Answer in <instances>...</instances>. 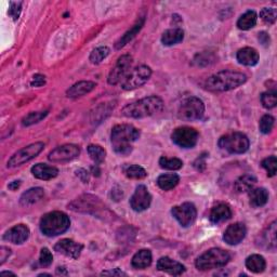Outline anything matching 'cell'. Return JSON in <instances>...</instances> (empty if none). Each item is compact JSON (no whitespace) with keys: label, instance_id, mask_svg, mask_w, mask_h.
I'll return each instance as SVG.
<instances>
[{"label":"cell","instance_id":"cell-12","mask_svg":"<svg viewBox=\"0 0 277 277\" xmlns=\"http://www.w3.org/2000/svg\"><path fill=\"white\" fill-rule=\"evenodd\" d=\"M132 65V57L128 54H125L118 59L115 66L108 74L107 82L109 85H117L122 83L125 77L128 75V70Z\"/></svg>","mask_w":277,"mask_h":277},{"label":"cell","instance_id":"cell-42","mask_svg":"<svg viewBox=\"0 0 277 277\" xmlns=\"http://www.w3.org/2000/svg\"><path fill=\"white\" fill-rule=\"evenodd\" d=\"M53 257L52 253L48 248H43L41 251V258H39V263L43 267H48L52 264Z\"/></svg>","mask_w":277,"mask_h":277},{"label":"cell","instance_id":"cell-18","mask_svg":"<svg viewBox=\"0 0 277 277\" xmlns=\"http://www.w3.org/2000/svg\"><path fill=\"white\" fill-rule=\"evenodd\" d=\"M157 268L162 272H166L170 275H181L185 272V266L178 262V261L172 260L169 257H163L157 262Z\"/></svg>","mask_w":277,"mask_h":277},{"label":"cell","instance_id":"cell-34","mask_svg":"<svg viewBox=\"0 0 277 277\" xmlns=\"http://www.w3.org/2000/svg\"><path fill=\"white\" fill-rule=\"evenodd\" d=\"M160 166L166 170H179L183 167V162L179 158H168L163 156L160 160Z\"/></svg>","mask_w":277,"mask_h":277},{"label":"cell","instance_id":"cell-31","mask_svg":"<svg viewBox=\"0 0 277 277\" xmlns=\"http://www.w3.org/2000/svg\"><path fill=\"white\" fill-rule=\"evenodd\" d=\"M258 15L255 11H247L244 13L242 17L237 21V27L242 30H248L252 27H255L257 24Z\"/></svg>","mask_w":277,"mask_h":277},{"label":"cell","instance_id":"cell-26","mask_svg":"<svg viewBox=\"0 0 277 277\" xmlns=\"http://www.w3.org/2000/svg\"><path fill=\"white\" fill-rule=\"evenodd\" d=\"M184 38V31L181 28H170L165 31L162 36V43L165 46H173L181 43Z\"/></svg>","mask_w":277,"mask_h":277},{"label":"cell","instance_id":"cell-22","mask_svg":"<svg viewBox=\"0 0 277 277\" xmlns=\"http://www.w3.org/2000/svg\"><path fill=\"white\" fill-rule=\"evenodd\" d=\"M236 58L237 61L245 66H255L259 62V53L256 49L246 47V48L239 50L236 54Z\"/></svg>","mask_w":277,"mask_h":277},{"label":"cell","instance_id":"cell-17","mask_svg":"<svg viewBox=\"0 0 277 277\" xmlns=\"http://www.w3.org/2000/svg\"><path fill=\"white\" fill-rule=\"evenodd\" d=\"M29 237V228L24 224H18L5 233L4 240L12 244H23Z\"/></svg>","mask_w":277,"mask_h":277},{"label":"cell","instance_id":"cell-27","mask_svg":"<svg viewBox=\"0 0 277 277\" xmlns=\"http://www.w3.org/2000/svg\"><path fill=\"white\" fill-rule=\"evenodd\" d=\"M257 183V178L252 175H244L236 180L234 188L237 193H246L251 191Z\"/></svg>","mask_w":277,"mask_h":277},{"label":"cell","instance_id":"cell-4","mask_svg":"<svg viewBox=\"0 0 277 277\" xmlns=\"http://www.w3.org/2000/svg\"><path fill=\"white\" fill-rule=\"evenodd\" d=\"M70 220L66 213L52 211L45 215L41 220V231L48 237H54L65 233L69 228Z\"/></svg>","mask_w":277,"mask_h":277},{"label":"cell","instance_id":"cell-51","mask_svg":"<svg viewBox=\"0 0 277 277\" xmlns=\"http://www.w3.org/2000/svg\"><path fill=\"white\" fill-rule=\"evenodd\" d=\"M2 275H14L12 272H2Z\"/></svg>","mask_w":277,"mask_h":277},{"label":"cell","instance_id":"cell-2","mask_svg":"<svg viewBox=\"0 0 277 277\" xmlns=\"http://www.w3.org/2000/svg\"><path fill=\"white\" fill-rule=\"evenodd\" d=\"M247 82V76L233 70H222L206 79L205 88L212 92H224L239 88Z\"/></svg>","mask_w":277,"mask_h":277},{"label":"cell","instance_id":"cell-40","mask_svg":"<svg viewBox=\"0 0 277 277\" xmlns=\"http://www.w3.org/2000/svg\"><path fill=\"white\" fill-rule=\"evenodd\" d=\"M274 124H275V120H274L273 116L268 115V114L264 115L260 120V124H259L260 131L262 133H264V134H268L273 130Z\"/></svg>","mask_w":277,"mask_h":277},{"label":"cell","instance_id":"cell-16","mask_svg":"<svg viewBox=\"0 0 277 277\" xmlns=\"http://www.w3.org/2000/svg\"><path fill=\"white\" fill-rule=\"evenodd\" d=\"M84 246L82 244H78L72 240H62L54 246V250L62 253L70 259H78L83 251Z\"/></svg>","mask_w":277,"mask_h":277},{"label":"cell","instance_id":"cell-43","mask_svg":"<svg viewBox=\"0 0 277 277\" xmlns=\"http://www.w3.org/2000/svg\"><path fill=\"white\" fill-rule=\"evenodd\" d=\"M21 11H22V3H17V2L10 3L9 15L14 21H17L20 18Z\"/></svg>","mask_w":277,"mask_h":277},{"label":"cell","instance_id":"cell-33","mask_svg":"<svg viewBox=\"0 0 277 277\" xmlns=\"http://www.w3.org/2000/svg\"><path fill=\"white\" fill-rule=\"evenodd\" d=\"M87 149H88V154H89L90 158L97 165H100V164H102L103 162L105 161L106 152H105V149L103 148L102 146L96 145V144H91V145L88 146V148H87Z\"/></svg>","mask_w":277,"mask_h":277},{"label":"cell","instance_id":"cell-36","mask_svg":"<svg viewBox=\"0 0 277 277\" xmlns=\"http://www.w3.org/2000/svg\"><path fill=\"white\" fill-rule=\"evenodd\" d=\"M125 173L128 178L137 179V180L144 179L147 176V172L145 171V169L142 168L139 165L128 166V167L125 169Z\"/></svg>","mask_w":277,"mask_h":277},{"label":"cell","instance_id":"cell-7","mask_svg":"<svg viewBox=\"0 0 277 277\" xmlns=\"http://www.w3.org/2000/svg\"><path fill=\"white\" fill-rule=\"evenodd\" d=\"M205 114V104L204 102L196 97L186 98L178 110V116L180 120L186 122H193L202 120Z\"/></svg>","mask_w":277,"mask_h":277},{"label":"cell","instance_id":"cell-30","mask_svg":"<svg viewBox=\"0 0 277 277\" xmlns=\"http://www.w3.org/2000/svg\"><path fill=\"white\" fill-rule=\"evenodd\" d=\"M246 267L250 272L259 274L265 270L266 262L262 256L252 255L246 259Z\"/></svg>","mask_w":277,"mask_h":277},{"label":"cell","instance_id":"cell-8","mask_svg":"<svg viewBox=\"0 0 277 277\" xmlns=\"http://www.w3.org/2000/svg\"><path fill=\"white\" fill-rule=\"evenodd\" d=\"M45 147V144L42 142H36V143L29 144L25 147H23L20 151H18L15 154L12 155V157L8 162V167L9 168H15L19 166L24 165L25 163H28L29 161L34 160L39 154L43 152Z\"/></svg>","mask_w":277,"mask_h":277},{"label":"cell","instance_id":"cell-47","mask_svg":"<svg viewBox=\"0 0 277 277\" xmlns=\"http://www.w3.org/2000/svg\"><path fill=\"white\" fill-rule=\"evenodd\" d=\"M76 173H77V176L85 182V183H88L89 175H88V172H87L85 169H78L76 171Z\"/></svg>","mask_w":277,"mask_h":277},{"label":"cell","instance_id":"cell-50","mask_svg":"<svg viewBox=\"0 0 277 277\" xmlns=\"http://www.w3.org/2000/svg\"><path fill=\"white\" fill-rule=\"evenodd\" d=\"M21 185V181H13L12 183L9 184V188L12 189V191H15V189L19 188Z\"/></svg>","mask_w":277,"mask_h":277},{"label":"cell","instance_id":"cell-45","mask_svg":"<svg viewBox=\"0 0 277 277\" xmlns=\"http://www.w3.org/2000/svg\"><path fill=\"white\" fill-rule=\"evenodd\" d=\"M11 255V250L7 247H2L0 248V260H2V264L5 263V261L9 258Z\"/></svg>","mask_w":277,"mask_h":277},{"label":"cell","instance_id":"cell-44","mask_svg":"<svg viewBox=\"0 0 277 277\" xmlns=\"http://www.w3.org/2000/svg\"><path fill=\"white\" fill-rule=\"evenodd\" d=\"M46 84V77L42 74L34 75L33 79L30 82L31 87H43Z\"/></svg>","mask_w":277,"mask_h":277},{"label":"cell","instance_id":"cell-1","mask_svg":"<svg viewBox=\"0 0 277 277\" xmlns=\"http://www.w3.org/2000/svg\"><path fill=\"white\" fill-rule=\"evenodd\" d=\"M140 138V130L132 125H116L110 134L112 145L116 154L127 156L132 152V143Z\"/></svg>","mask_w":277,"mask_h":277},{"label":"cell","instance_id":"cell-5","mask_svg":"<svg viewBox=\"0 0 277 277\" xmlns=\"http://www.w3.org/2000/svg\"><path fill=\"white\" fill-rule=\"evenodd\" d=\"M229 260L231 256L227 251L220 248H212L197 258L195 265L201 271H209L225 266Z\"/></svg>","mask_w":277,"mask_h":277},{"label":"cell","instance_id":"cell-48","mask_svg":"<svg viewBox=\"0 0 277 277\" xmlns=\"http://www.w3.org/2000/svg\"><path fill=\"white\" fill-rule=\"evenodd\" d=\"M194 166H195V168L199 171H204L205 168H206V162H205V160H203L202 157H199V158H197V161L195 162Z\"/></svg>","mask_w":277,"mask_h":277},{"label":"cell","instance_id":"cell-41","mask_svg":"<svg viewBox=\"0 0 277 277\" xmlns=\"http://www.w3.org/2000/svg\"><path fill=\"white\" fill-rule=\"evenodd\" d=\"M261 165H262V167L266 170L268 177H274L276 175L277 160L275 156H270L265 158V160H263L262 163H261Z\"/></svg>","mask_w":277,"mask_h":277},{"label":"cell","instance_id":"cell-37","mask_svg":"<svg viewBox=\"0 0 277 277\" xmlns=\"http://www.w3.org/2000/svg\"><path fill=\"white\" fill-rule=\"evenodd\" d=\"M261 103L266 109H272L277 104V94L276 90H268L261 96Z\"/></svg>","mask_w":277,"mask_h":277},{"label":"cell","instance_id":"cell-23","mask_svg":"<svg viewBox=\"0 0 277 277\" xmlns=\"http://www.w3.org/2000/svg\"><path fill=\"white\" fill-rule=\"evenodd\" d=\"M152 260L153 257L151 250L142 249L133 256L131 264L134 268H137V270H144V268L152 264Z\"/></svg>","mask_w":277,"mask_h":277},{"label":"cell","instance_id":"cell-19","mask_svg":"<svg viewBox=\"0 0 277 277\" xmlns=\"http://www.w3.org/2000/svg\"><path fill=\"white\" fill-rule=\"evenodd\" d=\"M31 173H33L35 178L39 180L48 181L58 177L59 170L58 168L53 167V166H49L47 164H37L31 168Z\"/></svg>","mask_w":277,"mask_h":277},{"label":"cell","instance_id":"cell-11","mask_svg":"<svg viewBox=\"0 0 277 277\" xmlns=\"http://www.w3.org/2000/svg\"><path fill=\"white\" fill-rule=\"evenodd\" d=\"M172 216L183 227L191 226L196 220L197 210L192 203H184L179 206H175L171 209Z\"/></svg>","mask_w":277,"mask_h":277},{"label":"cell","instance_id":"cell-49","mask_svg":"<svg viewBox=\"0 0 277 277\" xmlns=\"http://www.w3.org/2000/svg\"><path fill=\"white\" fill-rule=\"evenodd\" d=\"M102 275H126V273H124L123 271H120L118 268H116L115 271H109V272H103Z\"/></svg>","mask_w":277,"mask_h":277},{"label":"cell","instance_id":"cell-10","mask_svg":"<svg viewBox=\"0 0 277 277\" xmlns=\"http://www.w3.org/2000/svg\"><path fill=\"white\" fill-rule=\"evenodd\" d=\"M200 134L191 127H179L171 134V140L176 145L182 148H192L197 144Z\"/></svg>","mask_w":277,"mask_h":277},{"label":"cell","instance_id":"cell-29","mask_svg":"<svg viewBox=\"0 0 277 277\" xmlns=\"http://www.w3.org/2000/svg\"><path fill=\"white\" fill-rule=\"evenodd\" d=\"M180 182V177L177 173H166L162 175L157 179V185L160 186L164 191H170V189L175 188Z\"/></svg>","mask_w":277,"mask_h":277},{"label":"cell","instance_id":"cell-13","mask_svg":"<svg viewBox=\"0 0 277 277\" xmlns=\"http://www.w3.org/2000/svg\"><path fill=\"white\" fill-rule=\"evenodd\" d=\"M81 154V148L75 144H64L54 148L48 155V160L54 164L73 161Z\"/></svg>","mask_w":277,"mask_h":277},{"label":"cell","instance_id":"cell-32","mask_svg":"<svg viewBox=\"0 0 277 277\" xmlns=\"http://www.w3.org/2000/svg\"><path fill=\"white\" fill-rule=\"evenodd\" d=\"M143 24H144V19H142V20H141L140 22H138L137 24L134 25L130 30L127 31V33L120 39V41H118V42L116 43L115 48H116L117 50H120V49L123 48V47H125L127 44H128L129 42H131L132 39H133L134 37H136V35H137V34L139 33V31L141 30V28H142V26H143Z\"/></svg>","mask_w":277,"mask_h":277},{"label":"cell","instance_id":"cell-21","mask_svg":"<svg viewBox=\"0 0 277 277\" xmlns=\"http://www.w3.org/2000/svg\"><path fill=\"white\" fill-rule=\"evenodd\" d=\"M96 87H97V84L90 81L79 82L70 87V88L66 91V96L68 98L83 97V96H86V94L90 93L94 88H96Z\"/></svg>","mask_w":277,"mask_h":277},{"label":"cell","instance_id":"cell-38","mask_svg":"<svg viewBox=\"0 0 277 277\" xmlns=\"http://www.w3.org/2000/svg\"><path fill=\"white\" fill-rule=\"evenodd\" d=\"M260 18L265 23V24L272 25L276 21L277 11L276 9H274V8H263V9L260 11Z\"/></svg>","mask_w":277,"mask_h":277},{"label":"cell","instance_id":"cell-14","mask_svg":"<svg viewBox=\"0 0 277 277\" xmlns=\"http://www.w3.org/2000/svg\"><path fill=\"white\" fill-rule=\"evenodd\" d=\"M151 203L152 196L149 194L147 187L145 185H139L130 200L131 208L137 212H142L149 208Z\"/></svg>","mask_w":277,"mask_h":277},{"label":"cell","instance_id":"cell-6","mask_svg":"<svg viewBox=\"0 0 277 277\" xmlns=\"http://www.w3.org/2000/svg\"><path fill=\"white\" fill-rule=\"evenodd\" d=\"M219 147L229 154H243L248 151L250 142L246 134L242 132H232L221 137Z\"/></svg>","mask_w":277,"mask_h":277},{"label":"cell","instance_id":"cell-28","mask_svg":"<svg viewBox=\"0 0 277 277\" xmlns=\"http://www.w3.org/2000/svg\"><path fill=\"white\" fill-rule=\"evenodd\" d=\"M261 246H264L268 250L276 249V222L268 225V227L262 233V242Z\"/></svg>","mask_w":277,"mask_h":277},{"label":"cell","instance_id":"cell-39","mask_svg":"<svg viewBox=\"0 0 277 277\" xmlns=\"http://www.w3.org/2000/svg\"><path fill=\"white\" fill-rule=\"evenodd\" d=\"M48 115V112H33L26 115L24 118H23L22 124L23 126H31L34 124H37L41 121H43L44 118Z\"/></svg>","mask_w":277,"mask_h":277},{"label":"cell","instance_id":"cell-35","mask_svg":"<svg viewBox=\"0 0 277 277\" xmlns=\"http://www.w3.org/2000/svg\"><path fill=\"white\" fill-rule=\"evenodd\" d=\"M110 50L108 47L106 46H102V47H98V48L94 49L91 53L89 60L92 63V64H99L103 60H104L107 55L109 54Z\"/></svg>","mask_w":277,"mask_h":277},{"label":"cell","instance_id":"cell-46","mask_svg":"<svg viewBox=\"0 0 277 277\" xmlns=\"http://www.w3.org/2000/svg\"><path fill=\"white\" fill-rule=\"evenodd\" d=\"M259 41L260 43L262 44L263 46H267V45H270V42H271V39H270V36H268L265 31H261V33H259Z\"/></svg>","mask_w":277,"mask_h":277},{"label":"cell","instance_id":"cell-20","mask_svg":"<svg viewBox=\"0 0 277 277\" xmlns=\"http://www.w3.org/2000/svg\"><path fill=\"white\" fill-rule=\"evenodd\" d=\"M232 217V210L228 207L226 204H219L215 206L210 211L209 215V220L212 223L219 224L227 221L228 219H231Z\"/></svg>","mask_w":277,"mask_h":277},{"label":"cell","instance_id":"cell-25","mask_svg":"<svg viewBox=\"0 0 277 277\" xmlns=\"http://www.w3.org/2000/svg\"><path fill=\"white\" fill-rule=\"evenodd\" d=\"M250 206L253 208L263 207L268 201V192L263 187L252 188L249 194Z\"/></svg>","mask_w":277,"mask_h":277},{"label":"cell","instance_id":"cell-24","mask_svg":"<svg viewBox=\"0 0 277 277\" xmlns=\"http://www.w3.org/2000/svg\"><path fill=\"white\" fill-rule=\"evenodd\" d=\"M45 196V191L42 187H33L29 188L28 191L24 192L22 194L21 199H20V204L22 206H30L37 204L38 202H41Z\"/></svg>","mask_w":277,"mask_h":277},{"label":"cell","instance_id":"cell-15","mask_svg":"<svg viewBox=\"0 0 277 277\" xmlns=\"http://www.w3.org/2000/svg\"><path fill=\"white\" fill-rule=\"evenodd\" d=\"M247 234V228L243 223H234L229 225L223 234V240L226 244L235 246L242 243Z\"/></svg>","mask_w":277,"mask_h":277},{"label":"cell","instance_id":"cell-3","mask_svg":"<svg viewBox=\"0 0 277 277\" xmlns=\"http://www.w3.org/2000/svg\"><path fill=\"white\" fill-rule=\"evenodd\" d=\"M164 109V102L161 98L156 96L147 97L144 99H141L137 102L130 103L127 106H125L122 110V113L125 117L128 118H145L151 117L158 113H161Z\"/></svg>","mask_w":277,"mask_h":277},{"label":"cell","instance_id":"cell-9","mask_svg":"<svg viewBox=\"0 0 277 277\" xmlns=\"http://www.w3.org/2000/svg\"><path fill=\"white\" fill-rule=\"evenodd\" d=\"M152 76V69L146 65H141L134 68L131 73L125 77L124 81L121 83L122 88L124 90H134L140 88Z\"/></svg>","mask_w":277,"mask_h":277}]
</instances>
